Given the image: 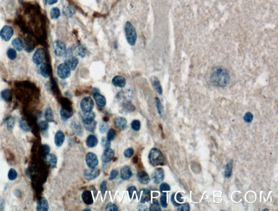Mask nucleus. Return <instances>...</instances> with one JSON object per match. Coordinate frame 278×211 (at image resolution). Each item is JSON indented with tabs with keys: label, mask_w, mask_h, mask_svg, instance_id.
<instances>
[{
	"label": "nucleus",
	"mask_w": 278,
	"mask_h": 211,
	"mask_svg": "<svg viewBox=\"0 0 278 211\" xmlns=\"http://www.w3.org/2000/svg\"><path fill=\"white\" fill-rule=\"evenodd\" d=\"M60 15V12L58 8H53L51 11V17L52 19H57Z\"/></svg>",
	"instance_id": "obj_39"
},
{
	"label": "nucleus",
	"mask_w": 278,
	"mask_h": 211,
	"mask_svg": "<svg viewBox=\"0 0 278 211\" xmlns=\"http://www.w3.org/2000/svg\"><path fill=\"white\" fill-rule=\"evenodd\" d=\"M263 211H268V209H264Z\"/></svg>",
	"instance_id": "obj_64"
},
{
	"label": "nucleus",
	"mask_w": 278,
	"mask_h": 211,
	"mask_svg": "<svg viewBox=\"0 0 278 211\" xmlns=\"http://www.w3.org/2000/svg\"><path fill=\"white\" fill-rule=\"evenodd\" d=\"M131 127L134 130L136 131L140 130L141 128V123L140 121L134 120L133 121L131 122Z\"/></svg>",
	"instance_id": "obj_43"
},
{
	"label": "nucleus",
	"mask_w": 278,
	"mask_h": 211,
	"mask_svg": "<svg viewBox=\"0 0 278 211\" xmlns=\"http://www.w3.org/2000/svg\"><path fill=\"white\" fill-rule=\"evenodd\" d=\"M82 121L84 124H88L93 122L95 119V114L93 111L82 112L81 113Z\"/></svg>",
	"instance_id": "obj_14"
},
{
	"label": "nucleus",
	"mask_w": 278,
	"mask_h": 211,
	"mask_svg": "<svg viewBox=\"0 0 278 211\" xmlns=\"http://www.w3.org/2000/svg\"><path fill=\"white\" fill-rule=\"evenodd\" d=\"M60 114L62 119L64 121H66L73 116V110L72 109L63 108L60 110Z\"/></svg>",
	"instance_id": "obj_25"
},
{
	"label": "nucleus",
	"mask_w": 278,
	"mask_h": 211,
	"mask_svg": "<svg viewBox=\"0 0 278 211\" xmlns=\"http://www.w3.org/2000/svg\"><path fill=\"white\" fill-rule=\"evenodd\" d=\"M106 210L108 211H118L117 206H116L115 204H113V203H111V202H110V203H109V204H107V205L106 206Z\"/></svg>",
	"instance_id": "obj_47"
},
{
	"label": "nucleus",
	"mask_w": 278,
	"mask_h": 211,
	"mask_svg": "<svg viewBox=\"0 0 278 211\" xmlns=\"http://www.w3.org/2000/svg\"><path fill=\"white\" fill-rule=\"evenodd\" d=\"M114 124L118 129L124 130L127 128V120L123 117H117L114 119Z\"/></svg>",
	"instance_id": "obj_16"
},
{
	"label": "nucleus",
	"mask_w": 278,
	"mask_h": 211,
	"mask_svg": "<svg viewBox=\"0 0 278 211\" xmlns=\"http://www.w3.org/2000/svg\"><path fill=\"white\" fill-rule=\"evenodd\" d=\"M134 154V151L133 149L131 148L127 149L124 151V157H126V158H131L133 156Z\"/></svg>",
	"instance_id": "obj_49"
},
{
	"label": "nucleus",
	"mask_w": 278,
	"mask_h": 211,
	"mask_svg": "<svg viewBox=\"0 0 278 211\" xmlns=\"http://www.w3.org/2000/svg\"><path fill=\"white\" fill-rule=\"evenodd\" d=\"M124 30L127 42L131 46H134L137 40V33L135 27L131 22L127 21Z\"/></svg>",
	"instance_id": "obj_3"
},
{
	"label": "nucleus",
	"mask_w": 278,
	"mask_h": 211,
	"mask_svg": "<svg viewBox=\"0 0 278 211\" xmlns=\"http://www.w3.org/2000/svg\"><path fill=\"white\" fill-rule=\"evenodd\" d=\"M71 128L76 135L81 136L83 134V130L81 124L77 121H73L71 123Z\"/></svg>",
	"instance_id": "obj_17"
},
{
	"label": "nucleus",
	"mask_w": 278,
	"mask_h": 211,
	"mask_svg": "<svg viewBox=\"0 0 278 211\" xmlns=\"http://www.w3.org/2000/svg\"><path fill=\"white\" fill-rule=\"evenodd\" d=\"M233 161L231 160L226 164L224 170V176L229 179L233 173Z\"/></svg>",
	"instance_id": "obj_30"
},
{
	"label": "nucleus",
	"mask_w": 278,
	"mask_h": 211,
	"mask_svg": "<svg viewBox=\"0 0 278 211\" xmlns=\"http://www.w3.org/2000/svg\"><path fill=\"white\" fill-rule=\"evenodd\" d=\"M106 186H107V183H106V181H103L101 183V186H100V189H101V193L103 194V196H104L106 192Z\"/></svg>",
	"instance_id": "obj_56"
},
{
	"label": "nucleus",
	"mask_w": 278,
	"mask_h": 211,
	"mask_svg": "<svg viewBox=\"0 0 278 211\" xmlns=\"http://www.w3.org/2000/svg\"><path fill=\"white\" fill-rule=\"evenodd\" d=\"M65 63L68 66L71 71H73L77 68V65L79 63V60L76 57L71 56L66 60Z\"/></svg>",
	"instance_id": "obj_26"
},
{
	"label": "nucleus",
	"mask_w": 278,
	"mask_h": 211,
	"mask_svg": "<svg viewBox=\"0 0 278 211\" xmlns=\"http://www.w3.org/2000/svg\"><path fill=\"white\" fill-rule=\"evenodd\" d=\"M45 1L48 5H52L57 3L58 0H45Z\"/></svg>",
	"instance_id": "obj_62"
},
{
	"label": "nucleus",
	"mask_w": 278,
	"mask_h": 211,
	"mask_svg": "<svg viewBox=\"0 0 278 211\" xmlns=\"http://www.w3.org/2000/svg\"><path fill=\"white\" fill-rule=\"evenodd\" d=\"M174 196H175V193H173L172 196H171V202H172L173 205L174 206H179L180 205V204H178V203L176 201L175 199H174Z\"/></svg>",
	"instance_id": "obj_59"
},
{
	"label": "nucleus",
	"mask_w": 278,
	"mask_h": 211,
	"mask_svg": "<svg viewBox=\"0 0 278 211\" xmlns=\"http://www.w3.org/2000/svg\"><path fill=\"white\" fill-rule=\"evenodd\" d=\"M85 161L87 166L90 168H93L98 164V159L94 153L89 152L85 156Z\"/></svg>",
	"instance_id": "obj_8"
},
{
	"label": "nucleus",
	"mask_w": 278,
	"mask_h": 211,
	"mask_svg": "<svg viewBox=\"0 0 278 211\" xmlns=\"http://www.w3.org/2000/svg\"><path fill=\"white\" fill-rule=\"evenodd\" d=\"M93 98L95 99L97 106L100 108L104 107L106 105V98L99 93H95L93 94Z\"/></svg>",
	"instance_id": "obj_20"
},
{
	"label": "nucleus",
	"mask_w": 278,
	"mask_h": 211,
	"mask_svg": "<svg viewBox=\"0 0 278 211\" xmlns=\"http://www.w3.org/2000/svg\"><path fill=\"white\" fill-rule=\"evenodd\" d=\"M156 108H157L159 114L160 116H163V114H164V110H163V106L161 103L160 101L158 98H156Z\"/></svg>",
	"instance_id": "obj_42"
},
{
	"label": "nucleus",
	"mask_w": 278,
	"mask_h": 211,
	"mask_svg": "<svg viewBox=\"0 0 278 211\" xmlns=\"http://www.w3.org/2000/svg\"><path fill=\"white\" fill-rule=\"evenodd\" d=\"M101 144L104 148H109L110 146V141H109L106 137H103L101 140Z\"/></svg>",
	"instance_id": "obj_48"
},
{
	"label": "nucleus",
	"mask_w": 278,
	"mask_h": 211,
	"mask_svg": "<svg viewBox=\"0 0 278 211\" xmlns=\"http://www.w3.org/2000/svg\"><path fill=\"white\" fill-rule=\"evenodd\" d=\"M160 204L164 208H166L168 207L167 203V194L166 193H163V195L160 197Z\"/></svg>",
	"instance_id": "obj_45"
},
{
	"label": "nucleus",
	"mask_w": 278,
	"mask_h": 211,
	"mask_svg": "<svg viewBox=\"0 0 278 211\" xmlns=\"http://www.w3.org/2000/svg\"><path fill=\"white\" fill-rule=\"evenodd\" d=\"M7 56L8 57V58L10 60H15L16 59L17 54L15 50L13 48H9V50L7 51Z\"/></svg>",
	"instance_id": "obj_40"
},
{
	"label": "nucleus",
	"mask_w": 278,
	"mask_h": 211,
	"mask_svg": "<svg viewBox=\"0 0 278 211\" xmlns=\"http://www.w3.org/2000/svg\"><path fill=\"white\" fill-rule=\"evenodd\" d=\"M83 112L91 111L94 106V102L90 97H86L81 100L80 104Z\"/></svg>",
	"instance_id": "obj_5"
},
{
	"label": "nucleus",
	"mask_w": 278,
	"mask_h": 211,
	"mask_svg": "<svg viewBox=\"0 0 278 211\" xmlns=\"http://www.w3.org/2000/svg\"><path fill=\"white\" fill-rule=\"evenodd\" d=\"M230 79L228 70L222 67H216L213 68L211 73V82L213 85L217 87H226L229 83Z\"/></svg>",
	"instance_id": "obj_1"
},
{
	"label": "nucleus",
	"mask_w": 278,
	"mask_h": 211,
	"mask_svg": "<svg viewBox=\"0 0 278 211\" xmlns=\"http://www.w3.org/2000/svg\"><path fill=\"white\" fill-rule=\"evenodd\" d=\"M46 163L51 168H54L57 163V158L56 155L53 154H48L45 156Z\"/></svg>",
	"instance_id": "obj_15"
},
{
	"label": "nucleus",
	"mask_w": 278,
	"mask_h": 211,
	"mask_svg": "<svg viewBox=\"0 0 278 211\" xmlns=\"http://www.w3.org/2000/svg\"><path fill=\"white\" fill-rule=\"evenodd\" d=\"M112 83L114 85L118 88H123L126 85V81L123 77L121 76H116L112 81Z\"/></svg>",
	"instance_id": "obj_21"
},
{
	"label": "nucleus",
	"mask_w": 278,
	"mask_h": 211,
	"mask_svg": "<svg viewBox=\"0 0 278 211\" xmlns=\"http://www.w3.org/2000/svg\"><path fill=\"white\" fill-rule=\"evenodd\" d=\"M170 189H171V188H170V185L168 184L167 183H163L160 186V191L161 193H163V192H164V191H170Z\"/></svg>",
	"instance_id": "obj_53"
},
{
	"label": "nucleus",
	"mask_w": 278,
	"mask_h": 211,
	"mask_svg": "<svg viewBox=\"0 0 278 211\" xmlns=\"http://www.w3.org/2000/svg\"><path fill=\"white\" fill-rule=\"evenodd\" d=\"M96 125H97V122L93 121L91 123L88 124H84V127L86 130L90 131L91 133H94L96 130Z\"/></svg>",
	"instance_id": "obj_37"
},
{
	"label": "nucleus",
	"mask_w": 278,
	"mask_h": 211,
	"mask_svg": "<svg viewBox=\"0 0 278 211\" xmlns=\"http://www.w3.org/2000/svg\"><path fill=\"white\" fill-rule=\"evenodd\" d=\"M65 141V135L63 131L59 130L57 131L54 137V142L57 147H60L63 145Z\"/></svg>",
	"instance_id": "obj_24"
},
{
	"label": "nucleus",
	"mask_w": 278,
	"mask_h": 211,
	"mask_svg": "<svg viewBox=\"0 0 278 211\" xmlns=\"http://www.w3.org/2000/svg\"><path fill=\"white\" fill-rule=\"evenodd\" d=\"M128 193H129V197H130L131 199L134 192L135 191L137 192V189L135 187L131 186L128 188Z\"/></svg>",
	"instance_id": "obj_58"
},
{
	"label": "nucleus",
	"mask_w": 278,
	"mask_h": 211,
	"mask_svg": "<svg viewBox=\"0 0 278 211\" xmlns=\"http://www.w3.org/2000/svg\"><path fill=\"white\" fill-rule=\"evenodd\" d=\"M254 116L251 112H247L243 117V120L246 123H251L253 120Z\"/></svg>",
	"instance_id": "obj_46"
},
{
	"label": "nucleus",
	"mask_w": 278,
	"mask_h": 211,
	"mask_svg": "<svg viewBox=\"0 0 278 211\" xmlns=\"http://www.w3.org/2000/svg\"><path fill=\"white\" fill-rule=\"evenodd\" d=\"M138 181L142 184H148L150 182L149 175L145 171H141L137 174Z\"/></svg>",
	"instance_id": "obj_19"
},
{
	"label": "nucleus",
	"mask_w": 278,
	"mask_h": 211,
	"mask_svg": "<svg viewBox=\"0 0 278 211\" xmlns=\"http://www.w3.org/2000/svg\"><path fill=\"white\" fill-rule=\"evenodd\" d=\"M82 200L85 204L91 205L93 203L92 194L90 191H85L81 196Z\"/></svg>",
	"instance_id": "obj_23"
},
{
	"label": "nucleus",
	"mask_w": 278,
	"mask_h": 211,
	"mask_svg": "<svg viewBox=\"0 0 278 211\" xmlns=\"http://www.w3.org/2000/svg\"><path fill=\"white\" fill-rule=\"evenodd\" d=\"M18 176V173L16 172V171L14 169H10L9 170L8 174V177L9 180L11 181L15 180Z\"/></svg>",
	"instance_id": "obj_41"
},
{
	"label": "nucleus",
	"mask_w": 278,
	"mask_h": 211,
	"mask_svg": "<svg viewBox=\"0 0 278 211\" xmlns=\"http://www.w3.org/2000/svg\"><path fill=\"white\" fill-rule=\"evenodd\" d=\"M109 128L108 124L106 121L101 122L99 125V130L101 134H104L108 130Z\"/></svg>",
	"instance_id": "obj_38"
},
{
	"label": "nucleus",
	"mask_w": 278,
	"mask_h": 211,
	"mask_svg": "<svg viewBox=\"0 0 278 211\" xmlns=\"http://www.w3.org/2000/svg\"><path fill=\"white\" fill-rule=\"evenodd\" d=\"M100 174V170L99 169L91 168V169H86L84 171V176L85 179L88 181L93 180L98 177Z\"/></svg>",
	"instance_id": "obj_11"
},
{
	"label": "nucleus",
	"mask_w": 278,
	"mask_h": 211,
	"mask_svg": "<svg viewBox=\"0 0 278 211\" xmlns=\"http://www.w3.org/2000/svg\"><path fill=\"white\" fill-rule=\"evenodd\" d=\"M84 211H91V210L89 209H84Z\"/></svg>",
	"instance_id": "obj_63"
},
{
	"label": "nucleus",
	"mask_w": 278,
	"mask_h": 211,
	"mask_svg": "<svg viewBox=\"0 0 278 211\" xmlns=\"http://www.w3.org/2000/svg\"><path fill=\"white\" fill-rule=\"evenodd\" d=\"M15 125V121L12 117H9L7 121V128L8 130H11Z\"/></svg>",
	"instance_id": "obj_50"
},
{
	"label": "nucleus",
	"mask_w": 278,
	"mask_h": 211,
	"mask_svg": "<svg viewBox=\"0 0 278 211\" xmlns=\"http://www.w3.org/2000/svg\"><path fill=\"white\" fill-rule=\"evenodd\" d=\"M12 45L14 47V48L18 50V51H21V50H23V41L20 39L16 38L14 39L13 41H12Z\"/></svg>",
	"instance_id": "obj_32"
},
{
	"label": "nucleus",
	"mask_w": 278,
	"mask_h": 211,
	"mask_svg": "<svg viewBox=\"0 0 278 211\" xmlns=\"http://www.w3.org/2000/svg\"><path fill=\"white\" fill-rule=\"evenodd\" d=\"M151 81L152 85L156 92H158L159 94H162L163 89H162L160 83L158 79L156 77H152L151 79Z\"/></svg>",
	"instance_id": "obj_27"
},
{
	"label": "nucleus",
	"mask_w": 278,
	"mask_h": 211,
	"mask_svg": "<svg viewBox=\"0 0 278 211\" xmlns=\"http://www.w3.org/2000/svg\"><path fill=\"white\" fill-rule=\"evenodd\" d=\"M149 163L153 166H164L165 159L163 153L158 149H151L148 155Z\"/></svg>",
	"instance_id": "obj_2"
},
{
	"label": "nucleus",
	"mask_w": 278,
	"mask_h": 211,
	"mask_svg": "<svg viewBox=\"0 0 278 211\" xmlns=\"http://www.w3.org/2000/svg\"><path fill=\"white\" fill-rule=\"evenodd\" d=\"M151 177L155 184H159L163 181L165 177L164 171L162 168H158L156 169L152 173Z\"/></svg>",
	"instance_id": "obj_12"
},
{
	"label": "nucleus",
	"mask_w": 278,
	"mask_h": 211,
	"mask_svg": "<svg viewBox=\"0 0 278 211\" xmlns=\"http://www.w3.org/2000/svg\"><path fill=\"white\" fill-rule=\"evenodd\" d=\"M121 177L123 180H128L131 178L133 173L131 169L128 166H125L123 167L120 171Z\"/></svg>",
	"instance_id": "obj_18"
},
{
	"label": "nucleus",
	"mask_w": 278,
	"mask_h": 211,
	"mask_svg": "<svg viewBox=\"0 0 278 211\" xmlns=\"http://www.w3.org/2000/svg\"><path fill=\"white\" fill-rule=\"evenodd\" d=\"M176 200L179 202H184L183 199L182 198V196H181V194L180 193H178L177 194V195H176Z\"/></svg>",
	"instance_id": "obj_60"
},
{
	"label": "nucleus",
	"mask_w": 278,
	"mask_h": 211,
	"mask_svg": "<svg viewBox=\"0 0 278 211\" xmlns=\"http://www.w3.org/2000/svg\"><path fill=\"white\" fill-rule=\"evenodd\" d=\"M45 118L46 119V121L48 122H54V116H53V114L52 112V110L50 108H48L46 109L45 112Z\"/></svg>",
	"instance_id": "obj_34"
},
{
	"label": "nucleus",
	"mask_w": 278,
	"mask_h": 211,
	"mask_svg": "<svg viewBox=\"0 0 278 211\" xmlns=\"http://www.w3.org/2000/svg\"><path fill=\"white\" fill-rule=\"evenodd\" d=\"M178 211H189L190 209V207L188 203L184 204L183 205H180L179 206Z\"/></svg>",
	"instance_id": "obj_52"
},
{
	"label": "nucleus",
	"mask_w": 278,
	"mask_h": 211,
	"mask_svg": "<svg viewBox=\"0 0 278 211\" xmlns=\"http://www.w3.org/2000/svg\"><path fill=\"white\" fill-rule=\"evenodd\" d=\"M39 126L41 130L43 132H46L48 130V124L47 122L46 121H41L39 123Z\"/></svg>",
	"instance_id": "obj_51"
},
{
	"label": "nucleus",
	"mask_w": 278,
	"mask_h": 211,
	"mask_svg": "<svg viewBox=\"0 0 278 211\" xmlns=\"http://www.w3.org/2000/svg\"><path fill=\"white\" fill-rule=\"evenodd\" d=\"M118 170H116V169L112 170L110 172V176H109V180H113L114 179H115L116 177L118 176Z\"/></svg>",
	"instance_id": "obj_55"
},
{
	"label": "nucleus",
	"mask_w": 278,
	"mask_h": 211,
	"mask_svg": "<svg viewBox=\"0 0 278 211\" xmlns=\"http://www.w3.org/2000/svg\"><path fill=\"white\" fill-rule=\"evenodd\" d=\"M141 191H143L142 196L141 198V203L145 204L146 202H148L151 200V191L148 189H143Z\"/></svg>",
	"instance_id": "obj_29"
},
{
	"label": "nucleus",
	"mask_w": 278,
	"mask_h": 211,
	"mask_svg": "<svg viewBox=\"0 0 278 211\" xmlns=\"http://www.w3.org/2000/svg\"><path fill=\"white\" fill-rule=\"evenodd\" d=\"M98 141L95 135H90L89 136L86 141V146L89 148H93L97 146Z\"/></svg>",
	"instance_id": "obj_28"
},
{
	"label": "nucleus",
	"mask_w": 278,
	"mask_h": 211,
	"mask_svg": "<svg viewBox=\"0 0 278 211\" xmlns=\"http://www.w3.org/2000/svg\"><path fill=\"white\" fill-rule=\"evenodd\" d=\"M133 98V93L130 90L122 91L119 92L116 96V98L119 101H123V103L126 102H130Z\"/></svg>",
	"instance_id": "obj_6"
},
{
	"label": "nucleus",
	"mask_w": 278,
	"mask_h": 211,
	"mask_svg": "<svg viewBox=\"0 0 278 211\" xmlns=\"http://www.w3.org/2000/svg\"><path fill=\"white\" fill-rule=\"evenodd\" d=\"M115 130L114 129H110V130L108 131V132L106 139H108L109 141L111 142V141H113L114 139H115Z\"/></svg>",
	"instance_id": "obj_44"
},
{
	"label": "nucleus",
	"mask_w": 278,
	"mask_h": 211,
	"mask_svg": "<svg viewBox=\"0 0 278 211\" xmlns=\"http://www.w3.org/2000/svg\"><path fill=\"white\" fill-rule=\"evenodd\" d=\"M46 53L43 48H39L35 52L33 56V61L36 65H40L43 63L45 58Z\"/></svg>",
	"instance_id": "obj_9"
},
{
	"label": "nucleus",
	"mask_w": 278,
	"mask_h": 211,
	"mask_svg": "<svg viewBox=\"0 0 278 211\" xmlns=\"http://www.w3.org/2000/svg\"><path fill=\"white\" fill-rule=\"evenodd\" d=\"M20 126L21 128H22L23 130L25 131H29L30 130V127L28 126L27 122L25 121H23V120L21 121V122H20Z\"/></svg>",
	"instance_id": "obj_57"
},
{
	"label": "nucleus",
	"mask_w": 278,
	"mask_h": 211,
	"mask_svg": "<svg viewBox=\"0 0 278 211\" xmlns=\"http://www.w3.org/2000/svg\"><path fill=\"white\" fill-rule=\"evenodd\" d=\"M1 96L6 101H10L12 99V93L11 91L9 89H6L1 93Z\"/></svg>",
	"instance_id": "obj_31"
},
{
	"label": "nucleus",
	"mask_w": 278,
	"mask_h": 211,
	"mask_svg": "<svg viewBox=\"0 0 278 211\" xmlns=\"http://www.w3.org/2000/svg\"><path fill=\"white\" fill-rule=\"evenodd\" d=\"M77 54L79 55V56H81V57H84V56H85V55L86 54V51L85 48H84V47H82V46H79L78 48H77Z\"/></svg>",
	"instance_id": "obj_54"
},
{
	"label": "nucleus",
	"mask_w": 278,
	"mask_h": 211,
	"mask_svg": "<svg viewBox=\"0 0 278 211\" xmlns=\"http://www.w3.org/2000/svg\"><path fill=\"white\" fill-rule=\"evenodd\" d=\"M14 34L13 29L10 26H6L3 27L2 29L0 31V36L3 40L8 41H9Z\"/></svg>",
	"instance_id": "obj_10"
},
{
	"label": "nucleus",
	"mask_w": 278,
	"mask_h": 211,
	"mask_svg": "<svg viewBox=\"0 0 278 211\" xmlns=\"http://www.w3.org/2000/svg\"><path fill=\"white\" fill-rule=\"evenodd\" d=\"M41 74L45 78H48L50 76V70L48 66L46 64H43L41 66L40 68Z\"/></svg>",
	"instance_id": "obj_33"
},
{
	"label": "nucleus",
	"mask_w": 278,
	"mask_h": 211,
	"mask_svg": "<svg viewBox=\"0 0 278 211\" xmlns=\"http://www.w3.org/2000/svg\"><path fill=\"white\" fill-rule=\"evenodd\" d=\"M50 151V149L49 146H48V145H44V152L45 155H46V154H48Z\"/></svg>",
	"instance_id": "obj_61"
},
{
	"label": "nucleus",
	"mask_w": 278,
	"mask_h": 211,
	"mask_svg": "<svg viewBox=\"0 0 278 211\" xmlns=\"http://www.w3.org/2000/svg\"><path fill=\"white\" fill-rule=\"evenodd\" d=\"M71 70L68 66L65 63L60 64L57 68V74L59 78L64 79L67 78L70 76L71 74Z\"/></svg>",
	"instance_id": "obj_4"
},
{
	"label": "nucleus",
	"mask_w": 278,
	"mask_h": 211,
	"mask_svg": "<svg viewBox=\"0 0 278 211\" xmlns=\"http://www.w3.org/2000/svg\"><path fill=\"white\" fill-rule=\"evenodd\" d=\"M53 48L54 54L57 56H63L66 51L65 44L61 41H56L54 43Z\"/></svg>",
	"instance_id": "obj_7"
},
{
	"label": "nucleus",
	"mask_w": 278,
	"mask_h": 211,
	"mask_svg": "<svg viewBox=\"0 0 278 211\" xmlns=\"http://www.w3.org/2000/svg\"><path fill=\"white\" fill-rule=\"evenodd\" d=\"M64 14V15L67 16V17H70L71 16L75 14L76 13L75 9L71 6H68L66 7L63 10Z\"/></svg>",
	"instance_id": "obj_35"
},
{
	"label": "nucleus",
	"mask_w": 278,
	"mask_h": 211,
	"mask_svg": "<svg viewBox=\"0 0 278 211\" xmlns=\"http://www.w3.org/2000/svg\"><path fill=\"white\" fill-rule=\"evenodd\" d=\"M149 211H161L160 205L159 203V201L156 199L153 200V202L151 204V206L149 207Z\"/></svg>",
	"instance_id": "obj_36"
},
{
	"label": "nucleus",
	"mask_w": 278,
	"mask_h": 211,
	"mask_svg": "<svg viewBox=\"0 0 278 211\" xmlns=\"http://www.w3.org/2000/svg\"><path fill=\"white\" fill-rule=\"evenodd\" d=\"M115 153L110 148L106 149L102 156V162L104 163H108L113 159Z\"/></svg>",
	"instance_id": "obj_13"
},
{
	"label": "nucleus",
	"mask_w": 278,
	"mask_h": 211,
	"mask_svg": "<svg viewBox=\"0 0 278 211\" xmlns=\"http://www.w3.org/2000/svg\"><path fill=\"white\" fill-rule=\"evenodd\" d=\"M37 211H46L48 210V204L45 198H41L39 199L36 205Z\"/></svg>",
	"instance_id": "obj_22"
}]
</instances>
